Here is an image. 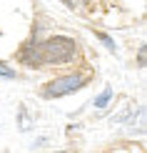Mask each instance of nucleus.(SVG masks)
I'll return each mask as SVG.
<instances>
[{
    "label": "nucleus",
    "instance_id": "1",
    "mask_svg": "<svg viewBox=\"0 0 147 153\" xmlns=\"http://www.w3.org/2000/svg\"><path fill=\"white\" fill-rule=\"evenodd\" d=\"M80 55V43L70 35H45L37 38V60L42 68H60L75 63Z\"/></svg>",
    "mask_w": 147,
    "mask_h": 153
},
{
    "label": "nucleus",
    "instance_id": "2",
    "mask_svg": "<svg viewBox=\"0 0 147 153\" xmlns=\"http://www.w3.org/2000/svg\"><path fill=\"white\" fill-rule=\"evenodd\" d=\"M87 83H90V73H85V71H70V73L55 75L53 80H48L45 85L40 88V95L45 100L65 98V95H72V93L82 91Z\"/></svg>",
    "mask_w": 147,
    "mask_h": 153
},
{
    "label": "nucleus",
    "instance_id": "3",
    "mask_svg": "<svg viewBox=\"0 0 147 153\" xmlns=\"http://www.w3.org/2000/svg\"><path fill=\"white\" fill-rule=\"evenodd\" d=\"M112 98H115V91H112V88H105V91H102L97 98H95V103H92V105H95V108H100V111H105V108L112 103Z\"/></svg>",
    "mask_w": 147,
    "mask_h": 153
},
{
    "label": "nucleus",
    "instance_id": "4",
    "mask_svg": "<svg viewBox=\"0 0 147 153\" xmlns=\"http://www.w3.org/2000/svg\"><path fill=\"white\" fill-rule=\"evenodd\" d=\"M95 38H97V40H100L107 50H110V53H115V50H117V43H115V38H112V35L102 33V30H95Z\"/></svg>",
    "mask_w": 147,
    "mask_h": 153
},
{
    "label": "nucleus",
    "instance_id": "5",
    "mask_svg": "<svg viewBox=\"0 0 147 153\" xmlns=\"http://www.w3.org/2000/svg\"><path fill=\"white\" fill-rule=\"evenodd\" d=\"M0 78H5V80H15V78H18V71L10 65V63L0 60Z\"/></svg>",
    "mask_w": 147,
    "mask_h": 153
},
{
    "label": "nucleus",
    "instance_id": "6",
    "mask_svg": "<svg viewBox=\"0 0 147 153\" xmlns=\"http://www.w3.org/2000/svg\"><path fill=\"white\" fill-rule=\"evenodd\" d=\"M18 120H20V131H23V133H25V131H30L33 120L28 118V108H25V105H20V113H18Z\"/></svg>",
    "mask_w": 147,
    "mask_h": 153
},
{
    "label": "nucleus",
    "instance_id": "7",
    "mask_svg": "<svg viewBox=\"0 0 147 153\" xmlns=\"http://www.w3.org/2000/svg\"><path fill=\"white\" fill-rule=\"evenodd\" d=\"M145 65H147V48H145V45H140V48H137V68L142 71Z\"/></svg>",
    "mask_w": 147,
    "mask_h": 153
},
{
    "label": "nucleus",
    "instance_id": "8",
    "mask_svg": "<svg viewBox=\"0 0 147 153\" xmlns=\"http://www.w3.org/2000/svg\"><path fill=\"white\" fill-rule=\"evenodd\" d=\"M62 3H65L70 10H82L87 3H90V0H62Z\"/></svg>",
    "mask_w": 147,
    "mask_h": 153
},
{
    "label": "nucleus",
    "instance_id": "9",
    "mask_svg": "<svg viewBox=\"0 0 147 153\" xmlns=\"http://www.w3.org/2000/svg\"><path fill=\"white\" fill-rule=\"evenodd\" d=\"M45 146H48V138H37L33 143V148H45Z\"/></svg>",
    "mask_w": 147,
    "mask_h": 153
}]
</instances>
